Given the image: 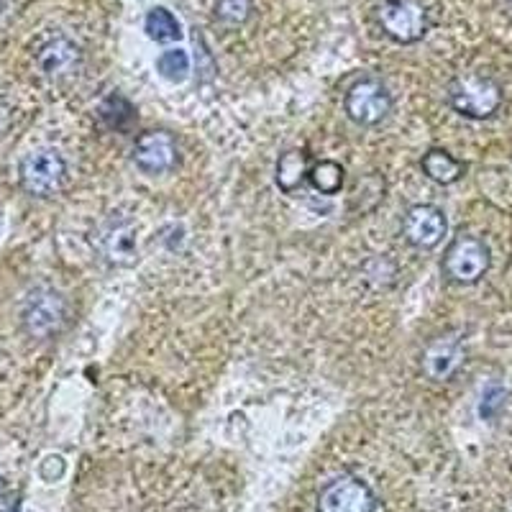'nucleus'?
<instances>
[{
	"label": "nucleus",
	"mask_w": 512,
	"mask_h": 512,
	"mask_svg": "<svg viewBox=\"0 0 512 512\" xmlns=\"http://www.w3.org/2000/svg\"><path fill=\"white\" fill-rule=\"evenodd\" d=\"M70 320V303L54 287H36L26 295L21 308V326L36 341H47L62 333Z\"/></svg>",
	"instance_id": "f257e3e1"
},
{
	"label": "nucleus",
	"mask_w": 512,
	"mask_h": 512,
	"mask_svg": "<svg viewBox=\"0 0 512 512\" xmlns=\"http://www.w3.org/2000/svg\"><path fill=\"white\" fill-rule=\"evenodd\" d=\"M448 103L459 116L484 121L502 105V90L495 80L482 75H461L448 85Z\"/></svg>",
	"instance_id": "f03ea898"
},
{
	"label": "nucleus",
	"mask_w": 512,
	"mask_h": 512,
	"mask_svg": "<svg viewBox=\"0 0 512 512\" xmlns=\"http://www.w3.org/2000/svg\"><path fill=\"white\" fill-rule=\"evenodd\" d=\"M64 177H67V162L57 149H36V152L26 154L18 167L21 187L34 198L54 195L64 185Z\"/></svg>",
	"instance_id": "7ed1b4c3"
},
{
	"label": "nucleus",
	"mask_w": 512,
	"mask_h": 512,
	"mask_svg": "<svg viewBox=\"0 0 512 512\" xmlns=\"http://www.w3.org/2000/svg\"><path fill=\"white\" fill-rule=\"evenodd\" d=\"M377 24L397 44H413L428 31V13L415 0H382L377 6Z\"/></svg>",
	"instance_id": "20e7f679"
},
{
	"label": "nucleus",
	"mask_w": 512,
	"mask_h": 512,
	"mask_svg": "<svg viewBox=\"0 0 512 512\" xmlns=\"http://www.w3.org/2000/svg\"><path fill=\"white\" fill-rule=\"evenodd\" d=\"M489 249L477 236H459L443 256V274L456 285H474L487 274Z\"/></svg>",
	"instance_id": "39448f33"
},
{
	"label": "nucleus",
	"mask_w": 512,
	"mask_h": 512,
	"mask_svg": "<svg viewBox=\"0 0 512 512\" xmlns=\"http://www.w3.org/2000/svg\"><path fill=\"white\" fill-rule=\"evenodd\" d=\"M315 512H377V495L364 479L344 474L320 489Z\"/></svg>",
	"instance_id": "423d86ee"
},
{
	"label": "nucleus",
	"mask_w": 512,
	"mask_h": 512,
	"mask_svg": "<svg viewBox=\"0 0 512 512\" xmlns=\"http://www.w3.org/2000/svg\"><path fill=\"white\" fill-rule=\"evenodd\" d=\"M346 116L359 126H377L392 111V95L382 82L367 77V80L354 82L344 98Z\"/></svg>",
	"instance_id": "0eeeda50"
},
{
	"label": "nucleus",
	"mask_w": 512,
	"mask_h": 512,
	"mask_svg": "<svg viewBox=\"0 0 512 512\" xmlns=\"http://www.w3.org/2000/svg\"><path fill=\"white\" fill-rule=\"evenodd\" d=\"M134 162L144 175H164L180 162V146L167 131H146L134 144Z\"/></svg>",
	"instance_id": "6e6552de"
},
{
	"label": "nucleus",
	"mask_w": 512,
	"mask_h": 512,
	"mask_svg": "<svg viewBox=\"0 0 512 512\" xmlns=\"http://www.w3.org/2000/svg\"><path fill=\"white\" fill-rule=\"evenodd\" d=\"M446 231L448 221L436 205H415L405 213V221H402V236L415 249H436Z\"/></svg>",
	"instance_id": "1a4fd4ad"
},
{
	"label": "nucleus",
	"mask_w": 512,
	"mask_h": 512,
	"mask_svg": "<svg viewBox=\"0 0 512 512\" xmlns=\"http://www.w3.org/2000/svg\"><path fill=\"white\" fill-rule=\"evenodd\" d=\"M98 249L105 262L113 264V267H131L139 259L134 223L128 218H111L100 228Z\"/></svg>",
	"instance_id": "9d476101"
},
{
	"label": "nucleus",
	"mask_w": 512,
	"mask_h": 512,
	"mask_svg": "<svg viewBox=\"0 0 512 512\" xmlns=\"http://www.w3.org/2000/svg\"><path fill=\"white\" fill-rule=\"evenodd\" d=\"M36 64H39L41 75L47 80H67V77H75L77 70H80L82 52L75 41H70L67 36H54L39 49Z\"/></svg>",
	"instance_id": "9b49d317"
},
{
	"label": "nucleus",
	"mask_w": 512,
	"mask_h": 512,
	"mask_svg": "<svg viewBox=\"0 0 512 512\" xmlns=\"http://www.w3.org/2000/svg\"><path fill=\"white\" fill-rule=\"evenodd\" d=\"M464 364V349L456 338H436L423 351V372L433 382H446L454 377Z\"/></svg>",
	"instance_id": "f8f14e48"
},
{
	"label": "nucleus",
	"mask_w": 512,
	"mask_h": 512,
	"mask_svg": "<svg viewBox=\"0 0 512 512\" xmlns=\"http://www.w3.org/2000/svg\"><path fill=\"white\" fill-rule=\"evenodd\" d=\"M310 157L303 149H290L277 159V185L285 192H295L297 187H303L305 177L310 172Z\"/></svg>",
	"instance_id": "ddd939ff"
},
{
	"label": "nucleus",
	"mask_w": 512,
	"mask_h": 512,
	"mask_svg": "<svg viewBox=\"0 0 512 512\" xmlns=\"http://www.w3.org/2000/svg\"><path fill=\"white\" fill-rule=\"evenodd\" d=\"M420 167H423L425 177L438 182V185H454V182H459L464 177V164L456 157H451L448 152H443V149H431L423 157Z\"/></svg>",
	"instance_id": "4468645a"
},
{
	"label": "nucleus",
	"mask_w": 512,
	"mask_h": 512,
	"mask_svg": "<svg viewBox=\"0 0 512 512\" xmlns=\"http://www.w3.org/2000/svg\"><path fill=\"white\" fill-rule=\"evenodd\" d=\"M144 29L146 34H149V39L159 41V44L177 41L182 36L180 21H177V18L172 16V11H167V8H154V11H149V16H146L144 21Z\"/></svg>",
	"instance_id": "2eb2a0df"
},
{
	"label": "nucleus",
	"mask_w": 512,
	"mask_h": 512,
	"mask_svg": "<svg viewBox=\"0 0 512 512\" xmlns=\"http://www.w3.org/2000/svg\"><path fill=\"white\" fill-rule=\"evenodd\" d=\"M310 182H313L315 190L320 195H336L344 187V167L333 159H323V162H315L308 172Z\"/></svg>",
	"instance_id": "dca6fc26"
},
{
	"label": "nucleus",
	"mask_w": 512,
	"mask_h": 512,
	"mask_svg": "<svg viewBox=\"0 0 512 512\" xmlns=\"http://www.w3.org/2000/svg\"><path fill=\"white\" fill-rule=\"evenodd\" d=\"M157 72L169 82H182L190 72V57L185 49H167L162 57L157 59Z\"/></svg>",
	"instance_id": "f3484780"
},
{
	"label": "nucleus",
	"mask_w": 512,
	"mask_h": 512,
	"mask_svg": "<svg viewBox=\"0 0 512 512\" xmlns=\"http://www.w3.org/2000/svg\"><path fill=\"white\" fill-rule=\"evenodd\" d=\"M100 113H103V118L108 121L111 128H126L128 123L134 121V108H131V103H128L126 98H121V95H111V98L105 100Z\"/></svg>",
	"instance_id": "a211bd4d"
},
{
	"label": "nucleus",
	"mask_w": 512,
	"mask_h": 512,
	"mask_svg": "<svg viewBox=\"0 0 512 512\" xmlns=\"http://www.w3.org/2000/svg\"><path fill=\"white\" fill-rule=\"evenodd\" d=\"M251 13V0H216L218 21L228 26L244 24Z\"/></svg>",
	"instance_id": "6ab92c4d"
},
{
	"label": "nucleus",
	"mask_w": 512,
	"mask_h": 512,
	"mask_svg": "<svg viewBox=\"0 0 512 512\" xmlns=\"http://www.w3.org/2000/svg\"><path fill=\"white\" fill-rule=\"evenodd\" d=\"M502 405H505V390L497 387V384H489L482 395V408H479L482 418H495Z\"/></svg>",
	"instance_id": "aec40b11"
},
{
	"label": "nucleus",
	"mask_w": 512,
	"mask_h": 512,
	"mask_svg": "<svg viewBox=\"0 0 512 512\" xmlns=\"http://www.w3.org/2000/svg\"><path fill=\"white\" fill-rule=\"evenodd\" d=\"M39 472L47 482H57V479L64 474V459L62 456H47V459L41 461Z\"/></svg>",
	"instance_id": "412c9836"
},
{
	"label": "nucleus",
	"mask_w": 512,
	"mask_h": 512,
	"mask_svg": "<svg viewBox=\"0 0 512 512\" xmlns=\"http://www.w3.org/2000/svg\"><path fill=\"white\" fill-rule=\"evenodd\" d=\"M3 497H6V479L0 477V502H3Z\"/></svg>",
	"instance_id": "4be33fe9"
}]
</instances>
